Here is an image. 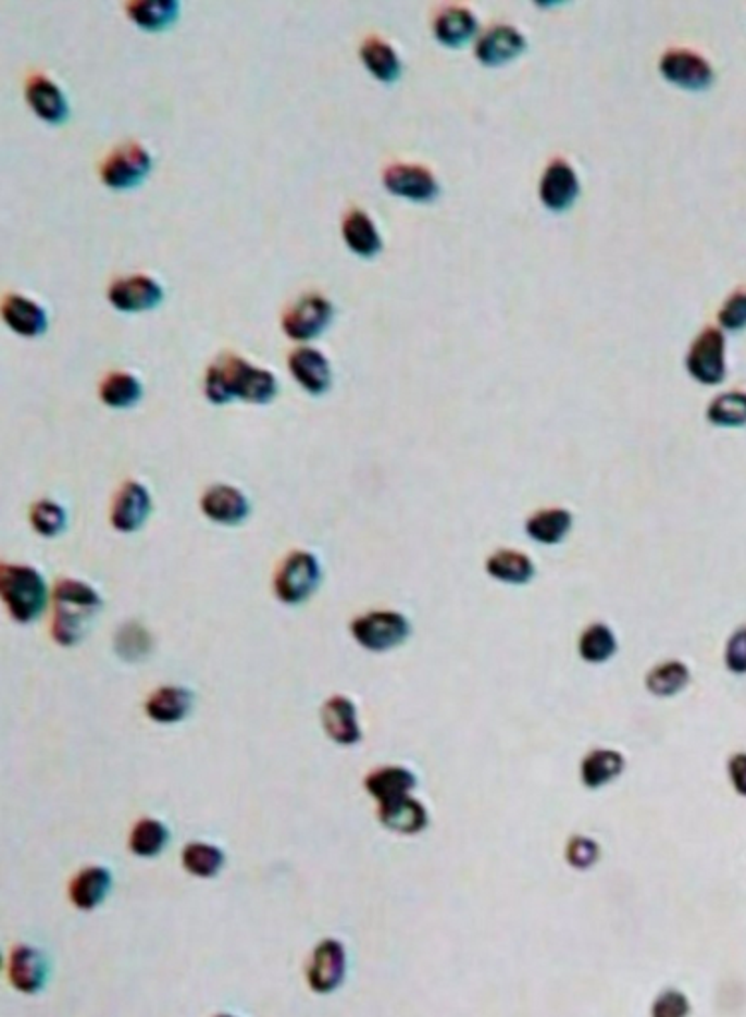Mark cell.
Segmentation results:
<instances>
[{
    "instance_id": "cell-17",
    "label": "cell",
    "mask_w": 746,
    "mask_h": 1017,
    "mask_svg": "<svg viewBox=\"0 0 746 1017\" xmlns=\"http://www.w3.org/2000/svg\"><path fill=\"white\" fill-rule=\"evenodd\" d=\"M9 980L23 994H38L48 980V962L35 946L21 944L9 956Z\"/></svg>"
},
{
    "instance_id": "cell-43",
    "label": "cell",
    "mask_w": 746,
    "mask_h": 1017,
    "mask_svg": "<svg viewBox=\"0 0 746 1017\" xmlns=\"http://www.w3.org/2000/svg\"><path fill=\"white\" fill-rule=\"evenodd\" d=\"M724 666L731 674H746V627L736 629L724 646Z\"/></svg>"
},
{
    "instance_id": "cell-16",
    "label": "cell",
    "mask_w": 746,
    "mask_h": 1017,
    "mask_svg": "<svg viewBox=\"0 0 746 1017\" xmlns=\"http://www.w3.org/2000/svg\"><path fill=\"white\" fill-rule=\"evenodd\" d=\"M290 374L312 396H322L332 386V367L326 355L312 346H300L288 356Z\"/></svg>"
},
{
    "instance_id": "cell-3",
    "label": "cell",
    "mask_w": 746,
    "mask_h": 1017,
    "mask_svg": "<svg viewBox=\"0 0 746 1017\" xmlns=\"http://www.w3.org/2000/svg\"><path fill=\"white\" fill-rule=\"evenodd\" d=\"M0 596L12 620L21 624H30L42 617L50 598L45 576L26 565H2Z\"/></svg>"
},
{
    "instance_id": "cell-24",
    "label": "cell",
    "mask_w": 746,
    "mask_h": 1017,
    "mask_svg": "<svg viewBox=\"0 0 746 1017\" xmlns=\"http://www.w3.org/2000/svg\"><path fill=\"white\" fill-rule=\"evenodd\" d=\"M574 526V514L565 507H546L538 509L526 519L524 531L526 537L544 547H555L564 543Z\"/></svg>"
},
{
    "instance_id": "cell-4",
    "label": "cell",
    "mask_w": 746,
    "mask_h": 1017,
    "mask_svg": "<svg viewBox=\"0 0 746 1017\" xmlns=\"http://www.w3.org/2000/svg\"><path fill=\"white\" fill-rule=\"evenodd\" d=\"M320 581V560L308 550H295L274 574V595L284 605H302L316 593Z\"/></svg>"
},
{
    "instance_id": "cell-29",
    "label": "cell",
    "mask_w": 746,
    "mask_h": 1017,
    "mask_svg": "<svg viewBox=\"0 0 746 1017\" xmlns=\"http://www.w3.org/2000/svg\"><path fill=\"white\" fill-rule=\"evenodd\" d=\"M341 235L351 251L360 257H373L384 247L380 231L362 209H351L346 213L341 223Z\"/></svg>"
},
{
    "instance_id": "cell-45",
    "label": "cell",
    "mask_w": 746,
    "mask_h": 1017,
    "mask_svg": "<svg viewBox=\"0 0 746 1017\" xmlns=\"http://www.w3.org/2000/svg\"><path fill=\"white\" fill-rule=\"evenodd\" d=\"M726 773H729V779H731V785L735 789L736 793L741 797H746V754L741 752V754L731 755L729 764H726Z\"/></svg>"
},
{
    "instance_id": "cell-25",
    "label": "cell",
    "mask_w": 746,
    "mask_h": 1017,
    "mask_svg": "<svg viewBox=\"0 0 746 1017\" xmlns=\"http://www.w3.org/2000/svg\"><path fill=\"white\" fill-rule=\"evenodd\" d=\"M625 771V757L611 747H596L580 761V781L586 789L606 787Z\"/></svg>"
},
{
    "instance_id": "cell-30",
    "label": "cell",
    "mask_w": 746,
    "mask_h": 1017,
    "mask_svg": "<svg viewBox=\"0 0 746 1017\" xmlns=\"http://www.w3.org/2000/svg\"><path fill=\"white\" fill-rule=\"evenodd\" d=\"M476 23L475 14L464 9V7H459V4H452V7H445L433 21V33H435V38L445 45V47H461L463 42H467L471 36L476 33Z\"/></svg>"
},
{
    "instance_id": "cell-19",
    "label": "cell",
    "mask_w": 746,
    "mask_h": 1017,
    "mask_svg": "<svg viewBox=\"0 0 746 1017\" xmlns=\"http://www.w3.org/2000/svg\"><path fill=\"white\" fill-rule=\"evenodd\" d=\"M526 48V38L519 28L510 24H498L488 28L485 35L478 38L475 47V57L485 66H498L512 58L519 57Z\"/></svg>"
},
{
    "instance_id": "cell-22",
    "label": "cell",
    "mask_w": 746,
    "mask_h": 1017,
    "mask_svg": "<svg viewBox=\"0 0 746 1017\" xmlns=\"http://www.w3.org/2000/svg\"><path fill=\"white\" fill-rule=\"evenodd\" d=\"M377 819L397 834H419L430 824V813L413 795L377 805Z\"/></svg>"
},
{
    "instance_id": "cell-10",
    "label": "cell",
    "mask_w": 746,
    "mask_h": 1017,
    "mask_svg": "<svg viewBox=\"0 0 746 1017\" xmlns=\"http://www.w3.org/2000/svg\"><path fill=\"white\" fill-rule=\"evenodd\" d=\"M153 504L148 487L136 480L125 481L113 497L110 523L120 533H136L151 514Z\"/></svg>"
},
{
    "instance_id": "cell-36",
    "label": "cell",
    "mask_w": 746,
    "mask_h": 1017,
    "mask_svg": "<svg viewBox=\"0 0 746 1017\" xmlns=\"http://www.w3.org/2000/svg\"><path fill=\"white\" fill-rule=\"evenodd\" d=\"M170 843V829L158 819H139L129 833V851L141 858H153Z\"/></svg>"
},
{
    "instance_id": "cell-26",
    "label": "cell",
    "mask_w": 746,
    "mask_h": 1017,
    "mask_svg": "<svg viewBox=\"0 0 746 1017\" xmlns=\"http://www.w3.org/2000/svg\"><path fill=\"white\" fill-rule=\"evenodd\" d=\"M192 709V692L183 686H161L148 697L146 714L151 721L173 725L185 720Z\"/></svg>"
},
{
    "instance_id": "cell-32",
    "label": "cell",
    "mask_w": 746,
    "mask_h": 1017,
    "mask_svg": "<svg viewBox=\"0 0 746 1017\" xmlns=\"http://www.w3.org/2000/svg\"><path fill=\"white\" fill-rule=\"evenodd\" d=\"M577 656L586 663H606L618 654V638L604 622H592L577 636Z\"/></svg>"
},
{
    "instance_id": "cell-44",
    "label": "cell",
    "mask_w": 746,
    "mask_h": 1017,
    "mask_svg": "<svg viewBox=\"0 0 746 1017\" xmlns=\"http://www.w3.org/2000/svg\"><path fill=\"white\" fill-rule=\"evenodd\" d=\"M149 648L148 632L144 629H134L132 624L125 627L120 636H117V650L122 652L124 658H137L146 654Z\"/></svg>"
},
{
    "instance_id": "cell-21",
    "label": "cell",
    "mask_w": 746,
    "mask_h": 1017,
    "mask_svg": "<svg viewBox=\"0 0 746 1017\" xmlns=\"http://www.w3.org/2000/svg\"><path fill=\"white\" fill-rule=\"evenodd\" d=\"M2 319L12 332L24 338H36L48 328L46 310L30 297L11 293L2 300Z\"/></svg>"
},
{
    "instance_id": "cell-42",
    "label": "cell",
    "mask_w": 746,
    "mask_h": 1017,
    "mask_svg": "<svg viewBox=\"0 0 746 1017\" xmlns=\"http://www.w3.org/2000/svg\"><path fill=\"white\" fill-rule=\"evenodd\" d=\"M717 319H719V324L726 331H743V328H746V288H738L724 300Z\"/></svg>"
},
{
    "instance_id": "cell-33",
    "label": "cell",
    "mask_w": 746,
    "mask_h": 1017,
    "mask_svg": "<svg viewBox=\"0 0 746 1017\" xmlns=\"http://www.w3.org/2000/svg\"><path fill=\"white\" fill-rule=\"evenodd\" d=\"M691 670L681 660H663L645 674V687L651 696L673 697L689 686Z\"/></svg>"
},
{
    "instance_id": "cell-31",
    "label": "cell",
    "mask_w": 746,
    "mask_h": 1017,
    "mask_svg": "<svg viewBox=\"0 0 746 1017\" xmlns=\"http://www.w3.org/2000/svg\"><path fill=\"white\" fill-rule=\"evenodd\" d=\"M360 58L365 69L370 70L380 82H396L401 76V58L397 54L396 48L385 42L380 36L365 38V42L360 48Z\"/></svg>"
},
{
    "instance_id": "cell-7",
    "label": "cell",
    "mask_w": 746,
    "mask_h": 1017,
    "mask_svg": "<svg viewBox=\"0 0 746 1017\" xmlns=\"http://www.w3.org/2000/svg\"><path fill=\"white\" fill-rule=\"evenodd\" d=\"M334 319V307L320 293H308L284 312L283 331L293 340H312L326 331Z\"/></svg>"
},
{
    "instance_id": "cell-14",
    "label": "cell",
    "mask_w": 746,
    "mask_h": 1017,
    "mask_svg": "<svg viewBox=\"0 0 746 1017\" xmlns=\"http://www.w3.org/2000/svg\"><path fill=\"white\" fill-rule=\"evenodd\" d=\"M201 511L204 517L219 525L235 526L247 521L250 504L247 495L233 485H213L201 497Z\"/></svg>"
},
{
    "instance_id": "cell-15",
    "label": "cell",
    "mask_w": 746,
    "mask_h": 1017,
    "mask_svg": "<svg viewBox=\"0 0 746 1017\" xmlns=\"http://www.w3.org/2000/svg\"><path fill=\"white\" fill-rule=\"evenodd\" d=\"M540 201L548 207L550 211H564L576 201L580 194V182H577L574 168L565 160H552L540 177L538 185Z\"/></svg>"
},
{
    "instance_id": "cell-11",
    "label": "cell",
    "mask_w": 746,
    "mask_h": 1017,
    "mask_svg": "<svg viewBox=\"0 0 746 1017\" xmlns=\"http://www.w3.org/2000/svg\"><path fill=\"white\" fill-rule=\"evenodd\" d=\"M659 72L666 80L687 90H705L714 80L711 64L691 50H668L659 60Z\"/></svg>"
},
{
    "instance_id": "cell-37",
    "label": "cell",
    "mask_w": 746,
    "mask_h": 1017,
    "mask_svg": "<svg viewBox=\"0 0 746 1017\" xmlns=\"http://www.w3.org/2000/svg\"><path fill=\"white\" fill-rule=\"evenodd\" d=\"M183 869L197 879H215L225 865V853L211 843L195 841L182 853Z\"/></svg>"
},
{
    "instance_id": "cell-28",
    "label": "cell",
    "mask_w": 746,
    "mask_h": 1017,
    "mask_svg": "<svg viewBox=\"0 0 746 1017\" xmlns=\"http://www.w3.org/2000/svg\"><path fill=\"white\" fill-rule=\"evenodd\" d=\"M485 571L498 583L522 586L534 579L536 567L526 553L517 549H498L485 560Z\"/></svg>"
},
{
    "instance_id": "cell-13",
    "label": "cell",
    "mask_w": 746,
    "mask_h": 1017,
    "mask_svg": "<svg viewBox=\"0 0 746 1017\" xmlns=\"http://www.w3.org/2000/svg\"><path fill=\"white\" fill-rule=\"evenodd\" d=\"M108 300L122 312H144L161 305L163 286L149 275L122 276L108 288Z\"/></svg>"
},
{
    "instance_id": "cell-39",
    "label": "cell",
    "mask_w": 746,
    "mask_h": 1017,
    "mask_svg": "<svg viewBox=\"0 0 746 1017\" xmlns=\"http://www.w3.org/2000/svg\"><path fill=\"white\" fill-rule=\"evenodd\" d=\"M66 521H69L66 511L57 501L42 499L30 509V525L40 537H58L60 533H64Z\"/></svg>"
},
{
    "instance_id": "cell-38",
    "label": "cell",
    "mask_w": 746,
    "mask_h": 1017,
    "mask_svg": "<svg viewBox=\"0 0 746 1017\" xmlns=\"http://www.w3.org/2000/svg\"><path fill=\"white\" fill-rule=\"evenodd\" d=\"M707 420L721 427L746 425V392L731 389L714 396L707 408Z\"/></svg>"
},
{
    "instance_id": "cell-2",
    "label": "cell",
    "mask_w": 746,
    "mask_h": 1017,
    "mask_svg": "<svg viewBox=\"0 0 746 1017\" xmlns=\"http://www.w3.org/2000/svg\"><path fill=\"white\" fill-rule=\"evenodd\" d=\"M52 638L60 646H76L88 634L94 618L102 610V596L91 584L62 579L54 586Z\"/></svg>"
},
{
    "instance_id": "cell-35",
    "label": "cell",
    "mask_w": 746,
    "mask_h": 1017,
    "mask_svg": "<svg viewBox=\"0 0 746 1017\" xmlns=\"http://www.w3.org/2000/svg\"><path fill=\"white\" fill-rule=\"evenodd\" d=\"M144 396V386L134 374L129 372H112L103 377L100 384V398L105 406L115 408V410H125L136 406L137 401Z\"/></svg>"
},
{
    "instance_id": "cell-6",
    "label": "cell",
    "mask_w": 746,
    "mask_h": 1017,
    "mask_svg": "<svg viewBox=\"0 0 746 1017\" xmlns=\"http://www.w3.org/2000/svg\"><path fill=\"white\" fill-rule=\"evenodd\" d=\"M151 153L137 141H127L113 149L100 170L103 184L112 189H132L151 172Z\"/></svg>"
},
{
    "instance_id": "cell-27",
    "label": "cell",
    "mask_w": 746,
    "mask_h": 1017,
    "mask_svg": "<svg viewBox=\"0 0 746 1017\" xmlns=\"http://www.w3.org/2000/svg\"><path fill=\"white\" fill-rule=\"evenodd\" d=\"M112 889V872L105 867H86L70 880V903L78 910H94L105 901Z\"/></svg>"
},
{
    "instance_id": "cell-18",
    "label": "cell",
    "mask_w": 746,
    "mask_h": 1017,
    "mask_svg": "<svg viewBox=\"0 0 746 1017\" xmlns=\"http://www.w3.org/2000/svg\"><path fill=\"white\" fill-rule=\"evenodd\" d=\"M322 725L330 740L338 745H356L362 742V725L358 708L350 697L332 696L322 706Z\"/></svg>"
},
{
    "instance_id": "cell-46",
    "label": "cell",
    "mask_w": 746,
    "mask_h": 1017,
    "mask_svg": "<svg viewBox=\"0 0 746 1017\" xmlns=\"http://www.w3.org/2000/svg\"><path fill=\"white\" fill-rule=\"evenodd\" d=\"M215 1017H237V1016H231V1014H221V1016H215Z\"/></svg>"
},
{
    "instance_id": "cell-9",
    "label": "cell",
    "mask_w": 746,
    "mask_h": 1017,
    "mask_svg": "<svg viewBox=\"0 0 746 1017\" xmlns=\"http://www.w3.org/2000/svg\"><path fill=\"white\" fill-rule=\"evenodd\" d=\"M348 970V954L339 940L326 938L318 944L306 966V982L316 994L336 992Z\"/></svg>"
},
{
    "instance_id": "cell-41",
    "label": "cell",
    "mask_w": 746,
    "mask_h": 1017,
    "mask_svg": "<svg viewBox=\"0 0 746 1017\" xmlns=\"http://www.w3.org/2000/svg\"><path fill=\"white\" fill-rule=\"evenodd\" d=\"M691 1002L681 990H666L657 995L649 1009L651 1017H689Z\"/></svg>"
},
{
    "instance_id": "cell-23",
    "label": "cell",
    "mask_w": 746,
    "mask_h": 1017,
    "mask_svg": "<svg viewBox=\"0 0 746 1017\" xmlns=\"http://www.w3.org/2000/svg\"><path fill=\"white\" fill-rule=\"evenodd\" d=\"M363 787L372 795L373 799L377 801V805H384L389 801L401 799V797L411 795L418 787V778L408 767H377L365 778Z\"/></svg>"
},
{
    "instance_id": "cell-5",
    "label": "cell",
    "mask_w": 746,
    "mask_h": 1017,
    "mask_svg": "<svg viewBox=\"0 0 746 1017\" xmlns=\"http://www.w3.org/2000/svg\"><path fill=\"white\" fill-rule=\"evenodd\" d=\"M350 632L363 650L389 652L411 636V622L397 610H372L353 618Z\"/></svg>"
},
{
    "instance_id": "cell-1",
    "label": "cell",
    "mask_w": 746,
    "mask_h": 1017,
    "mask_svg": "<svg viewBox=\"0 0 746 1017\" xmlns=\"http://www.w3.org/2000/svg\"><path fill=\"white\" fill-rule=\"evenodd\" d=\"M278 394V380L271 370L254 367L247 358L223 352L204 372V396L211 404L223 406L233 400L264 406Z\"/></svg>"
},
{
    "instance_id": "cell-8",
    "label": "cell",
    "mask_w": 746,
    "mask_h": 1017,
    "mask_svg": "<svg viewBox=\"0 0 746 1017\" xmlns=\"http://www.w3.org/2000/svg\"><path fill=\"white\" fill-rule=\"evenodd\" d=\"M724 348L726 340L723 331L707 326L705 331L699 332L687 352V370L691 376L707 386L721 384L726 376Z\"/></svg>"
},
{
    "instance_id": "cell-12",
    "label": "cell",
    "mask_w": 746,
    "mask_h": 1017,
    "mask_svg": "<svg viewBox=\"0 0 746 1017\" xmlns=\"http://www.w3.org/2000/svg\"><path fill=\"white\" fill-rule=\"evenodd\" d=\"M385 189L411 201H431L439 195V182L425 165L391 163L384 172Z\"/></svg>"
},
{
    "instance_id": "cell-34",
    "label": "cell",
    "mask_w": 746,
    "mask_h": 1017,
    "mask_svg": "<svg viewBox=\"0 0 746 1017\" xmlns=\"http://www.w3.org/2000/svg\"><path fill=\"white\" fill-rule=\"evenodd\" d=\"M177 0H136L125 4V12L144 30H163L179 18Z\"/></svg>"
},
{
    "instance_id": "cell-40",
    "label": "cell",
    "mask_w": 746,
    "mask_h": 1017,
    "mask_svg": "<svg viewBox=\"0 0 746 1017\" xmlns=\"http://www.w3.org/2000/svg\"><path fill=\"white\" fill-rule=\"evenodd\" d=\"M565 863L576 870H589L598 865L601 848L586 834H572L564 848Z\"/></svg>"
},
{
    "instance_id": "cell-20",
    "label": "cell",
    "mask_w": 746,
    "mask_h": 1017,
    "mask_svg": "<svg viewBox=\"0 0 746 1017\" xmlns=\"http://www.w3.org/2000/svg\"><path fill=\"white\" fill-rule=\"evenodd\" d=\"M26 102L38 117L48 124H60L69 117V100L57 82L45 74H35L26 82Z\"/></svg>"
}]
</instances>
